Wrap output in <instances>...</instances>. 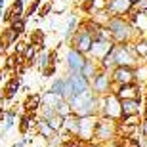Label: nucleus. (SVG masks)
<instances>
[{
  "instance_id": "26",
  "label": "nucleus",
  "mask_w": 147,
  "mask_h": 147,
  "mask_svg": "<svg viewBox=\"0 0 147 147\" xmlns=\"http://www.w3.org/2000/svg\"><path fill=\"white\" fill-rule=\"evenodd\" d=\"M73 111H71V107H69V103L67 101H61L57 107H55V115L57 117H61V119H65V117H69Z\"/></svg>"
},
{
  "instance_id": "27",
  "label": "nucleus",
  "mask_w": 147,
  "mask_h": 147,
  "mask_svg": "<svg viewBox=\"0 0 147 147\" xmlns=\"http://www.w3.org/2000/svg\"><path fill=\"white\" fill-rule=\"evenodd\" d=\"M46 122H48V126L55 132V134H59V132H61V126H63V119H61V117H57V115H55L54 119L46 120Z\"/></svg>"
},
{
  "instance_id": "8",
  "label": "nucleus",
  "mask_w": 147,
  "mask_h": 147,
  "mask_svg": "<svg viewBox=\"0 0 147 147\" xmlns=\"http://www.w3.org/2000/svg\"><path fill=\"white\" fill-rule=\"evenodd\" d=\"M111 80H113V86L136 82V67H115L111 71Z\"/></svg>"
},
{
  "instance_id": "11",
  "label": "nucleus",
  "mask_w": 147,
  "mask_h": 147,
  "mask_svg": "<svg viewBox=\"0 0 147 147\" xmlns=\"http://www.w3.org/2000/svg\"><path fill=\"white\" fill-rule=\"evenodd\" d=\"M113 94L119 99H140L142 98V86L138 82L122 84V86H113Z\"/></svg>"
},
{
  "instance_id": "18",
  "label": "nucleus",
  "mask_w": 147,
  "mask_h": 147,
  "mask_svg": "<svg viewBox=\"0 0 147 147\" xmlns=\"http://www.w3.org/2000/svg\"><path fill=\"white\" fill-rule=\"evenodd\" d=\"M16 42H19V34H16L10 27H6L4 31L0 33V46H2L4 50L16 46Z\"/></svg>"
},
{
  "instance_id": "12",
  "label": "nucleus",
  "mask_w": 147,
  "mask_h": 147,
  "mask_svg": "<svg viewBox=\"0 0 147 147\" xmlns=\"http://www.w3.org/2000/svg\"><path fill=\"white\" fill-rule=\"evenodd\" d=\"M142 111H143V98H140V99H120V113H122V117L142 115Z\"/></svg>"
},
{
  "instance_id": "28",
  "label": "nucleus",
  "mask_w": 147,
  "mask_h": 147,
  "mask_svg": "<svg viewBox=\"0 0 147 147\" xmlns=\"http://www.w3.org/2000/svg\"><path fill=\"white\" fill-rule=\"evenodd\" d=\"M25 48H27V42H23V40L16 42V50H13V55H16V57H23V54H25Z\"/></svg>"
},
{
  "instance_id": "3",
  "label": "nucleus",
  "mask_w": 147,
  "mask_h": 147,
  "mask_svg": "<svg viewBox=\"0 0 147 147\" xmlns=\"http://www.w3.org/2000/svg\"><path fill=\"white\" fill-rule=\"evenodd\" d=\"M99 117H105L109 120H115L119 122L122 119V113H120V99L115 96V94H109L105 98H99Z\"/></svg>"
},
{
  "instance_id": "5",
  "label": "nucleus",
  "mask_w": 147,
  "mask_h": 147,
  "mask_svg": "<svg viewBox=\"0 0 147 147\" xmlns=\"http://www.w3.org/2000/svg\"><path fill=\"white\" fill-rule=\"evenodd\" d=\"M90 90L94 96L98 98H105L113 94V80H111V73L107 71H99L98 75L94 76V80L90 82Z\"/></svg>"
},
{
  "instance_id": "31",
  "label": "nucleus",
  "mask_w": 147,
  "mask_h": 147,
  "mask_svg": "<svg viewBox=\"0 0 147 147\" xmlns=\"http://www.w3.org/2000/svg\"><path fill=\"white\" fill-rule=\"evenodd\" d=\"M29 143H31V140H29V138H23V140H19V142H16V143H13L11 147H27Z\"/></svg>"
},
{
  "instance_id": "22",
  "label": "nucleus",
  "mask_w": 147,
  "mask_h": 147,
  "mask_svg": "<svg viewBox=\"0 0 147 147\" xmlns=\"http://www.w3.org/2000/svg\"><path fill=\"white\" fill-rule=\"evenodd\" d=\"M11 19H25V4L21 0H13V4L10 6Z\"/></svg>"
},
{
  "instance_id": "16",
  "label": "nucleus",
  "mask_w": 147,
  "mask_h": 147,
  "mask_svg": "<svg viewBox=\"0 0 147 147\" xmlns=\"http://www.w3.org/2000/svg\"><path fill=\"white\" fill-rule=\"evenodd\" d=\"M34 128H36V134H38V136L42 138L44 142H48V143L54 142V138L57 136V134H55V132L48 126V122H46V120H40V119H38L36 124H34Z\"/></svg>"
},
{
  "instance_id": "32",
  "label": "nucleus",
  "mask_w": 147,
  "mask_h": 147,
  "mask_svg": "<svg viewBox=\"0 0 147 147\" xmlns=\"http://www.w3.org/2000/svg\"><path fill=\"white\" fill-rule=\"evenodd\" d=\"M130 2H132V6H134V4H136V2H140V0H130Z\"/></svg>"
},
{
  "instance_id": "34",
  "label": "nucleus",
  "mask_w": 147,
  "mask_h": 147,
  "mask_svg": "<svg viewBox=\"0 0 147 147\" xmlns=\"http://www.w3.org/2000/svg\"><path fill=\"white\" fill-rule=\"evenodd\" d=\"M145 65H147V61H145Z\"/></svg>"
},
{
  "instance_id": "14",
  "label": "nucleus",
  "mask_w": 147,
  "mask_h": 147,
  "mask_svg": "<svg viewBox=\"0 0 147 147\" xmlns=\"http://www.w3.org/2000/svg\"><path fill=\"white\" fill-rule=\"evenodd\" d=\"M40 105H42V94L31 92L27 94V98L23 101V113H38Z\"/></svg>"
},
{
  "instance_id": "25",
  "label": "nucleus",
  "mask_w": 147,
  "mask_h": 147,
  "mask_svg": "<svg viewBox=\"0 0 147 147\" xmlns=\"http://www.w3.org/2000/svg\"><path fill=\"white\" fill-rule=\"evenodd\" d=\"M8 27H10V29H11V31H13L16 34H19V36H21V34L25 33L27 21H25V19H11V21L8 23Z\"/></svg>"
},
{
  "instance_id": "33",
  "label": "nucleus",
  "mask_w": 147,
  "mask_h": 147,
  "mask_svg": "<svg viewBox=\"0 0 147 147\" xmlns=\"http://www.w3.org/2000/svg\"><path fill=\"white\" fill-rule=\"evenodd\" d=\"M78 147H88V145H84V143H82V145H78Z\"/></svg>"
},
{
  "instance_id": "7",
  "label": "nucleus",
  "mask_w": 147,
  "mask_h": 147,
  "mask_svg": "<svg viewBox=\"0 0 147 147\" xmlns=\"http://www.w3.org/2000/svg\"><path fill=\"white\" fill-rule=\"evenodd\" d=\"M86 63V55H82L80 52L73 50L71 46L65 52V67H67V75H78L82 71V67Z\"/></svg>"
},
{
  "instance_id": "15",
  "label": "nucleus",
  "mask_w": 147,
  "mask_h": 147,
  "mask_svg": "<svg viewBox=\"0 0 147 147\" xmlns=\"http://www.w3.org/2000/svg\"><path fill=\"white\" fill-rule=\"evenodd\" d=\"M19 90H21V76H11L10 80H8V84H6L4 92H2V98L11 101V99L19 94Z\"/></svg>"
},
{
  "instance_id": "23",
  "label": "nucleus",
  "mask_w": 147,
  "mask_h": 147,
  "mask_svg": "<svg viewBox=\"0 0 147 147\" xmlns=\"http://www.w3.org/2000/svg\"><path fill=\"white\" fill-rule=\"evenodd\" d=\"M42 2H44V0H31V2L25 6V21H27V19H31L34 13H38V10H40Z\"/></svg>"
},
{
  "instance_id": "9",
  "label": "nucleus",
  "mask_w": 147,
  "mask_h": 147,
  "mask_svg": "<svg viewBox=\"0 0 147 147\" xmlns=\"http://www.w3.org/2000/svg\"><path fill=\"white\" fill-rule=\"evenodd\" d=\"M105 11L111 17H128L132 13V2L130 0H107Z\"/></svg>"
},
{
  "instance_id": "6",
  "label": "nucleus",
  "mask_w": 147,
  "mask_h": 147,
  "mask_svg": "<svg viewBox=\"0 0 147 147\" xmlns=\"http://www.w3.org/2000/svg\"><path fill=\"white\" fill-rule=\"evenodd\" d=\"M96 126H98V117H82V119H78V134H76V140L80 143H84V145L92 143Z\"/></svg>"
},
{
  "instance_id": "10",
  "label": "nucleus",
  "mask_w": 147,
  "mask_h": 147,
  "mask_svg": "<svg viewBox=\"0 0 147 147\" xmlns=\"http://www.w3.org/2000/svg\"><path fill=\"white\" fill-rule=\"evenodd\" d=\"M113 46H115V44L111 42V40H107V38H96V40L92 42L90 54H88L86 57H90V59H94V61H98V63H99V61L111 52Z\"/></svg>"
},
{
  "instance_id": "2",
  "label": "nucleus",
  "mask_w": 147,
  "mask_h": 147,
  "mask_svg": "<svg viewBox=\"0 0 147 147\" xmlns=\"http://www.w3.org/2000/svg\"><path fill=\"white\" fill-rule=\"evenodd\" d=\"M115 136H119V122L109 120L105 117H98V126H96V132H94V143L109 145L115 140Z\"/></svg>"
},
{
  "instance_id": "17",
  "label": "nucleus",
  "mask_w": 147,
  "mask_h": 147,
  "mask_svg": "<svg viewBox=\"0 0 147 147\" xmlns=\"http://www.w3.org/2000/svg\"><path fill=\"white\" fill-rule=\"evenodd\" d=\"M99 71H101V69H99V63H98V61H94V59H90V57H86V63H84V67H82L80 75L84 76L88 82H92L94 76L98 75Z\"/></svg>"
},
{
  "instance_id": "20",
  "label": "nucleus",
  "mask_w": 147,
  "mask_h": 147,
  "mask_svg": "<svg viewBox=\"0 0 147 147\" xmlns=\"http://www.w3.org/2000/svg\"><path fill=\"white\" fill-rule=\"evenodd\" d=\"M63 88H65V76H55L48 86V92L54 96H63Z\"/></svg>"
},
{
  "instance_id": "13",
  "label": "nucleus",
  "mask_w": 147,
  "mask_h": 147,
  "mask_svg": "<svg viewBox=\"0 0 147 147\" xmlns=\"http://www.w3.org/2000/svg\"><path fill=\"white\" fill-rule=\"evenodd\" d=\"M65 78H67V82L71 84L75 96H82V94L90 92V82H88L80 73H78V75H65Z\"/></svg>"
},
{
  "instance_id": "29",
  "label": "nucleus",
  "mask_w": 147,
  "mask_h": 147,
  "mask_svg": "<svg viewBox=\"0 0 147 147\" xmlns=\"http://www.w3.org/2000/svg\"><path fill=\"white\" fill-rule=\"evenodd\" d=\"M132 11H138V13H147V0H140L132 6Z\"/></svg>"
},
{
  "instance_id": "4",
  "label": "nucleus",
  "mask_w": 147,
  "mask_h": 147,
  "mask_svg": "<svg viewBox=\"0 0 147 147\" xmlns=\"http://www.w3.org/2000/svg\"><path fill=\"white\" fill-rule=\"evenodd\" d=\"M92 42H94V36L92 33L88 31L84 25L80 23V27L76 29V33L71 36L69 44H71V48L76 50V52H80L82 55H88L90 54V48H92Z\"/></svg>"
},
{
  "instance_id": "19",
  "label": "nucleus",
  "mask_w": 147,
  "mask_h": 147,
  "mask_svg": "<svg viewBox=\"0 0 147 147\" xmlns=\"http://www.w3.org/2000/svg\"><path fill=\"white\" fill-rule=\"evenodd\" d=\"M78 27H80V17H78V16H71V17H69V23H67L65 33H63V40L69 42L71 36L76 33V29H78Z\"/></svg>"
},
{
  "instance_id": "30",
  "label": "nucleus",
  "mask_w": 147,
  "mask_h": 147,
  "mask_svg": "<svg viewBox=\"0 0 147 147\" xmlns=\"http://www.w3.org/2000/svg\"><path fill=\"white\" fill-rule=\"evenodd\" d=\"M55 71H57V65H50V67H46L42 71V76L44 78H52V76L55 75Z\"/></svg>"
},
{
  "instance_id": "1",
  "label": "nucleus",
  "mask_w": 147,
  "mask_h": 147,
  "mask_svg": "<svg viewBox=\"0 0 147 147\" xmlns=\"http://www.w3.org/2000/svg\"><path fill=\"white\" fill-rule=\"evenodd\" d=\"M107 33L111 36V42L119 44V46H126V44H132L136 38H140V34L132 29V25L128 23L126 17H111L107 25Z\"/></svg>"
},
{
  "instance_id": "24",
  "label": "nucleus",
  "mask_w": 147,
  "mask_h": 147,
  "mask_svg": "<svg viewBox=\"0 0 147 147\" xmlns=\"http://www.w3.org/2000/svg\"><path fill=\"white\" fill-rule=\"evenodd\" d=\"M54 0H44L42 2V6H40V10H38V19H46V17L50 16V13H52V11H54Z\"/></svg>"
},
{
  "instance_id": "21",
  "label": "nucleus",
  "mask_w": 147,
  "mask_h": 147,
  "mask_svg": "<svg viewBox=\"0 0 147 147\" xmlns=\"http://www.w3.org/2000/svg\"><path fill=\"white\" fill-rule=\"evenodd\" d=\"M61 101H63V98H61V96H54V94H50L48 90H46V92H42V105H46V107L55 109Z\"/></svg>"
}]
</instances>
